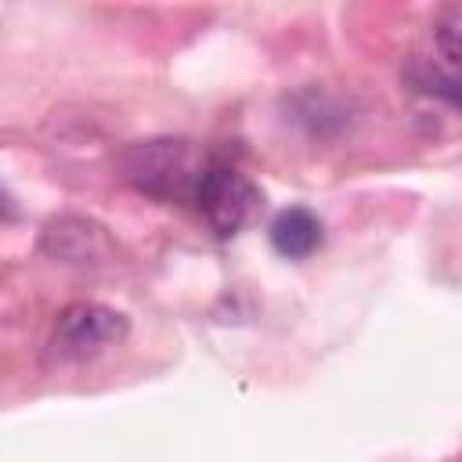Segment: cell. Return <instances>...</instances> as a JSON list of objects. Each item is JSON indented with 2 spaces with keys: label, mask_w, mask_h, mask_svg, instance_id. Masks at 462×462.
<instances>
[{
  "label": "cell",
  "mask_w": 462,
  "mask_h": 462,
  "mask_svg": "<svg viewBox=\"0 0 462 462\" xmlns=\"http://www.w3.org/2000/svg\"><path fill=\"white\" fill-rule=\"evenodd\" d=\"M433 43L440 51V58L462 72V4H451L437 14L433 22Z\"/></svg>",
  "instance_id": "cell-5"
},
{
  "label": "cell",
  "mask_w": 462,
  "mask_h": 462,
  "mask_svg": "<svg viewBox=\"0 0 462 462\" xmlns=\"http://www.w3.org/2000/svg\"><path fill=\"white\" fill-rule=\"evenodd\" d=\"M195 206L199 213L209 220V227L217 235H238L245 224L256 220L260 206H263V195L260 188L238 173L235 166H224V162H213L199 184V195H195Z\"/></svg>",
  "instance_id": "cell-2"
},
{
  "label": "cell",
  "mask_w": 462,
  "mask_h": 462,
  "mask_svg": "<svg viewBox=\"0 0 462 462\" xmlns=\"http://www.w3.org/2000/svg\"><path fill=\"white\" fill-rule=\"evenodd\" d=\"M126 318L105 303H72L58 314L51 336V357L58 361H87L101 350L116 346L126 336Z\"/></svg>",
  "instance_id": "cell-3"
},
{
  "label": "cell",
  "mask_w": 462,
  "mask_h": 462,
  "mask_svg": "<svg viewBox=\"0 0 462 462\" xmlns=\"http://www.w3.org/2000/svg\"><path fill=\"white\" fill-rule=\"evenodd\" d=\"M213 162L199 155L195 144L177 141V137H155V141H137L123 152V177L155 199L166 202H195L199 184Z\"/></svg>",
  "instance_id": "cell-1"
},
{
  "label": "cell",
  "mask_w": 462,
  "mask_h": 462,
  "mask_svg": "<svg viewBox=\"0 0 462 462\" xmlns=\"http://www.w3.org/2000/svg\"><path fill=\"white\" fill-rule=\"evenodd\" d=\"M419 83H422V90H430V94L444 97L448 105L462 108V72L458 69H426Z\"/></svg>",
  "instance_id": "cell-6"
},
{
  "label": "cell",
  "mask_w": 462,
  "mask_h": 462,
  "mask_svg": "<svg viewBox=\"0 0 462 462\" xmlns=\"http://www.w3.org/2000/svg\"><path fill=\"white\" fill-rule=\"evenodd\" d=\"M321 238V220L307 206H289L271 220V245L285 260H307Z\"/></svg>",
  "instance_id": "cell-4"
}]
</instances>
